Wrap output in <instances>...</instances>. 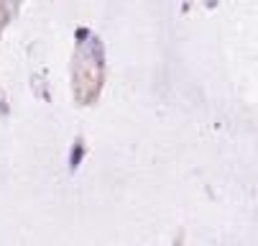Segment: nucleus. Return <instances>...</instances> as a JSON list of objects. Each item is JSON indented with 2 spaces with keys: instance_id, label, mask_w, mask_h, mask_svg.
Returning a JSON list of instances; mask_svg holds the SVG:
<instances>
[]
</instances>
